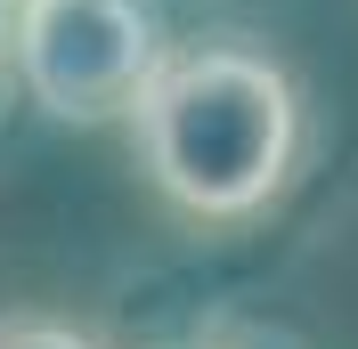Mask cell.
Segmentation results:
<instances>
[{
  "label": "cell",
  "instance_id": "1",
  "mask_svg": "<svg viewBox=\"0 0 358 349\" xmlns=\"http://www.w3.org/2000/svg\"><path fill=\"white\" fill-rule=\"evenodd\" d=\"M131 122V154L155 195L187 219H252L285 195L301 163V89L293 73L245 41L163 49Z\"/></svg>",
  "mask_w": 358,
  "mask_h": 349
},
{
  "label": "cell",
  "instance_id": "2",
  "mask_svg": "<svg viewBox=\"0 0 358 349\" xmlns=\"http://www.w3.org/2000/svg\"><path fill=\"white\" fill-rule=\"evenodd\" d=\"M163 66V24L147 0H24L17 73L49 122H122Z\"/></svg>",
  "mask_w": 358,
  "mask_h": 349
},
{
  "label": "cell",
  "instance_id": "3",
  "mask_svg": "<svg viewBox=\"0 0 358 349\" xmlns=\"http://www.w3.org/2000/svg\"><path fill=\"white\" fill-rule=\"evenodd\" d=\"M0 349H98V341L57 317H0Z\"/></svg>",
  "mask_w": 358,
  "mask_h": 349
},
{
  "label": "cell",
  "instance_id": "4",
  "mask_svg": "<svg viewBox=\"0 0 358 349\" xmlns=\"http://www.w3.org/2000/svg\"><path fill=\"white\" fill-rule=\"evenodd\" d=\"M17 8H24V0H0V66L17 57Z\"/></svg>",
  "mask_w": 358,
  "mask_h": 349
}]
</instances>
